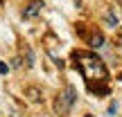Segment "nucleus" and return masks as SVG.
<instances>
[{"label":"nucleus","instance_id":"f257e3e1","mask_svg":"<svg viewBox=\"0 0 122 117\" xmlns=\"http://www.w3.org/2000/svg\"><path fill=\"white\" fill-rule=\"evenodd\" d=\"M79 59V68H81L84 77L88 79V81H106V77H109V72H106L104 63H102L100 59L95 56V54H77Z\"/></svg>","mask_w":122,"mask_h":117},{"label":"nucleus","instance_id":"f03ea898","mask_svg":"<svg viewBox=\"0 0 122 117\" xmlns=\"http://www.w3.org/2000/svg\"><path fill=\"white\" fill-rule=\"evenodd\" d=\"M75 99H77V90H75L72 86H68V88L59 95L57 104H54V110H57L59 115H66V113L70 110V106L75 104Z\"/></svg>","mask_w":122,"mask_h":117},{"label":"nucleus","instance_id":"7ed1b4c3","mask_svg":"<svg viewBox=\"0 0 122 117\" xmlns=\"http://www.w3.org/2000/svg\"><path fill=\"white\" fill-rule=\"evenodd\" d=\"M43 7H45V5L41 2V0H34V2H30V5H27V9L23 11V16H25L27 20H30V18H36V16L41 14V9H43Z\"/></svg>","mask_w":122,"mask_h":117},{"label":"nucleus","instance_id":"20e7f679","mask_svg":"<svg viewBox=\"0 0 122 117\" xmlns=\"http://www.w3.org/2000/svg\"><path fill=\"white\" fill-rule=\"evenodd\" d=\"M106 25H109V27L120 25V18H118V14H115L113 9H109V11H106Z\"/></svg>","mask_w":122,"mask_h":117},{"label":"nucleus","instance_id":"39448f33","mask_svg":"<svg viewBox=\"0 0 122 117\" xmlns=\"http://www.w3.org/2000/svg\"><path fill=\"white\" fill-rule=\"evenodd\" d=\"M91 45H93V47H102V45H104V36H102V34H95L91 38Z\"/></svg>","mask_w":122,"mask_h":117},{"label":"nucleus","instance_id":"423d86ee","mask_svg":"<svg viewBox=\"0 0 122 117\" xmlns=\"http://www.w3.org/2000/svg\"><path fill=\"white\" fill-rule=\"evenodd\" d=\"M30 95H32V99H34V101H39V90H34V88H32Z\"/></svg>","mask_w":122,"mask_h":117},{"label":"nucleus","instance_id":"0eeeda50","mask_svg":"<svg viewBox=\"0 0 122 117\" xmlns=\"http://www.w3.org/2000/svg\"><path fill=\"white\" fill-rule=\"evenodd\" d=\"M115 110H118V104H111L109 106V115H115Z\"/></svg>","mask_w":122,"mask_h":117},{"label":"nucleus","instance_id":"6e6552de","mask_svg":"<svg viewBox=\"0 0 122 117\" xmlns=\"http://www.w3.org/2000/svg\"><path fill=\"white\" fill-rule=\"evenodd\" d=\"M7 72V63H2V61H0V74H5Z\"/></svg>","mask_w":122,"mask_h":117},{"label":"nucleus","instance_id":"1a4fd4ad","mask_svg":"<svg viewBox=\"0 0 122 117\" xmlns=\"http://www.w3.org/2000/svg\"><path fill=\"white\" fill-rule=\"evenodd\" d=\"M84 117H93V115H84Z\"/></svg>","mask_w":122,"mask_h":117}]
</instances>
